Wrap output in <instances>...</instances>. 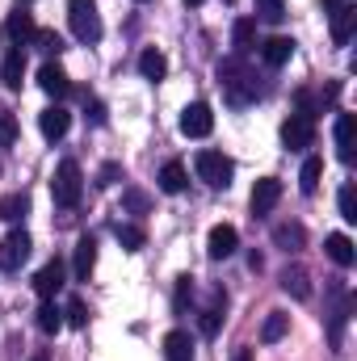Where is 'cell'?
<instances>
[{
	"mask_svg": "<svg viewBox=\"0 0 357 361\" xmlns=\"http://www.w3.org/2000/svg\"><path fill=\"white\" fill-rule=\"evenodd\" d=\"M21 76H25V47L13 42L0 63V80H4V89H21Z\"/></svg>",
	"mask_w": 357,
	"mask_h": 361,
	"instance_id": "11",
	"label": "cell"
},
{
	"mask_svg": "<svg viewBox=\"0 0 357 361\" xmlns=\"http://www.w3.org/2000/svg\"><path fill=\"white\" fill-rule=\"evenodd\" d=\"M193 169H198V177L206 180L210 189H227L231 177H236V164H231V156H223V152H198Z\"/></svg>",
	"mask_w": 357,
	"mask_h": 361,
	"instance_id": "5",
	"label": "cell"
},
{
	"mask_svg": "<svg viewBox=\"0 0 357 361\" xmlns=\"http://www.w3.org/2000/svg\"><path fill=\"white\" fill-rule=\"evenodd\" d=\"M38 85H42V92H47V97H55V101H63V97L72 92V80H68V72H63L59 63H42Z\"/></svg>",
	"mask_w": 357,
	"mask_h": 361,
	"instance_id": "12",
	"label": "cell"
},
{
	"mask_svg": "<svg viewBox=\"0 0 357 361\" xmlns=\"http://www.w3.org/2000/svg\"><path fill=\"white\" fill-rule=\"evenodd\" d=\"M210 130H214V114H210L206 101H193V105L181 109V135L185 139H206Z\"/></svg>",
	"mask_w": 357,
	"mask_h": 361,
	"instance_id": "7",
	"label": "cell"
},
{
	"mask_svg": "<svg viewBox=\"0 0 357 361\" xmlns=\"http://www.w3.org/2000/svg\"><path fill=\"white\" fill-rule=\"evenodd\" d=\"M139 4H143V0H139Z\"/></svg>",
	"mask_w": 357,
	"mask_h": 361,
	"instance_id": "46",
	"label": "cell"
},
{
	"mask_svg": "<svg viewBox=\"0 0 357 361\" xmlns=\"http://www.w3.org/2000/svg\"><path fill=\"white\" fill-rule=\"evenodd\" d=\"M353 30H357V4L345 0V4H337V13H332V38L345 47V42L353 38Z\"/></svg>",
	"mask_w": 357,
	"mask_h": 361,
	"instance_id": "14",
	"label": "cell"
},
{
	"mask_svg": "<svg viewBox=\"0 0 357 361\" xmlns=\"http://www.w3.org/2000/svg\"><path fill=\"white\" fill-rule=\"evenodd\" d=\"M236 248H240V231H236L231 223H219V227L210 231V240H206L210 261H227V257H236Z\"/></svg>",
	"mask_w": 357,
	"mask_h": 361,
	"instance_id": "9",
	"label": "cell"
},
{
	"mask_svg": "<svg viewBox=\"0 0 357 361\" xmlns=\"http://www.w3.org/2000/svg\"><path fill=\"white\" fill-rule=\"evenodd\" d=\"M164 361H193V336L185 328H173L164 336Z\"/></svg>",
	"mask_w": 357,
	"mask_h": 361,
	"instance_id": "19",
	"label": "cell"
},
{
	"mask_svg": "<svg viewBox=\"0 0 357 361\" xmlns=\"http://www.w3.org/2000/svg\"><path fill=\"white\" fill-rule=\"evenodd\" d=\"M185 164H177V160H169V164H164V169H160V189H164V193H181V189H185Z\"/></svg>",
	"mask_w": 357,
	"mask_h": 361,
	"instance_id": "28",
	"label": "cell"
},
{
	"mask_svg": "<svg viewBox=\"0 0 357 361\" xmlns=\"http://www.w3.org/2000/svg\"><path fill=\"white\" fill-rule=\"evenodd\" d=\"M63 315H68V324H72V328H85V324H89V307H85L80 298H72Z\"/></svg>",
	"mask_w": 357,
	"mask_h": 361,
	"instance_id": "37",
	"label": "cell"
},
{
	"mask_svg": "<svg viewBox=\"0 0 357 361\" xmlns=\"http://www.w3.org/2000/svg\"><path fill=\"white\" fill-rule=\"evenodd\" d=\"M231 361H253V349H240V353H236Z\"/></svg>",
	"mask_w": 357,
	"mask_h": 361,
	"instance_id": "42",
	"label": "cell"
},
{
	"mask_svg": "<svg viewBox=\"0 0 357 361\" xmlns=\"http://www.w3.org/2000/svg\"><path fill=\"white\" fill-rule=\"evenodd\" d=\"M118 177H122V164H114V160H109V164H105V169L97 173V185H114Z\"/></svg>",
	"mask_w": 357,
	"mask_h": 361,
	"instance_id": "40",
	"label": "cell"
},
{
	"mask_svg": "<svg viewBox=\"0 0 357 361\" xmlns=\"http://www.w3.org/2000/svg\"><path fill=\"white\" fill-rule=\"evenodd\" d=\"M324 252H328V257H332V261H337L341 269H349V265L357 261V252H353V240H349V235H341V231H332V235L324 240Z\"/></svg>",
	"mask_w": 357,
	"mask_h": 361,
	"instance_id": "21",
	"label": "cell"
},
{
	"mask_svg": "<svg viewBox=\"0 0 357 361\" xmlns=\"http://www.w3.org/2000/svg\"><path fill=\"white\" fill-rule=\"evenodd\" d=\"M114 235H118V244H122L126 252H139V248L147 244L143 227H135V223H118V227H114Z\"/></svg>",
	"mask_w": 357,
	"mask_h": 361,
	"instance_id": "26",
	"label": "cell"
},
{
	"mask_svg": "<svg viewBox=\"0 0 357 361\" xmlns=\"http://www.w3.org/2000/svg\"><path fill=\"white\" fill-rule=\"evenodd\" d=\"M89 118L97 122V126L105 122V105H101V101H89Z\"/></svg>",
	"mask_w": 357,
	"mask_h": 361,
	"instance_id": "41",
	"label": "cell"
},
{
	"mask_svg": "<svg viewBox=\"0 0 357 361\" xmlns=\"http://www.w3.org/2000/svg\"><path fill=\"white\" fill-rule=\"evenodd\" d=\"M219 324H223V294H219V302L202 315V332H206V336H214V332H219Z\"/></svg>",
	"mask_w": 357,
	"mask_h": 361,
	"instance_id": "35",
	"label": "cell"
},
{
	"mask_svg": "<svg viewBox=\"0 0 357 361\" xmlns=\"http://www.w3.org/2000/svg\"><path fill=\"white\" fill-rule=\"evenodd\" d=\"M30 361H47V357H42V353H38V357H30Z\"/></svg>",
	"mask_w": 357,
	"mask_h": 361,
	"instance_id": "43",
	"label": "cell"
},
{
	"mask_svg": "<svg viewBox=\"0 0 357 361\" xmlns=\"http://www.w3.org/2000/svg\"><path fill=\"white\" fill-rule=\"evenodd\" d=\"M63 277H68L63 261H59V257H51V261L38 269V277H34V294H38V298H55V294L63 290Z\"/></svg>",
	"mask_w": 357,
	"mask_h": 361,
	"instance_id": "10",
	"label": "cell"
},
{
	"mask_svg": "<svg viewBox=\"0 0 357 361\" xmlns=\"http://www.w3.org/2000/svg\"><path fill=\"white\" fill-rule=\"evenodd\" d=\"M30 42H34V47H42L47 55H59V51H63V38H59L55 30H34V38H30Z\"/></svg>",
	"mask_w": 357,
	"mask_h": 361,
	"instance_id": "32",
	"label": "cell"
},
{
	"mask_svg": "<svg viewBox=\"0 0 357 361\" xmlns=\"http://www.w3.org/2000/svg\"><path fill=\"white\" fill-rule=\"evenodd\" d=\"M286 328H290V315L273 311V315L265 319V328H261V341H265V345H273V341H282V336H286Z\"/></svg>",
	"mask_w": 357,
	"mask_h": 361,
	"instance_id": "31",
	"label": "cell"
},
{
	"mask_svg": "<svg viewBox=\"0 0 357 361\" xmlns=\"http://www.w3.org/2000/svg\"><path fill=\"white\" fill-rule=\"evenodd\" d=\"M349 315H353V298L345 294L341 281H328V311H324V324H328V345H332V349H341Z\"/></svg>",
	"mask_w": 357,
	"mask_h": 361,
	"instance_id": "2",
	"label": "cell"
},
{
	"mask_svg": "<svg viewBox=\"0 0 357 361\" xmlns=\"http://www.w3.org/2000/svg\"><path fill=\"white\" fill-rule=\"evenodd\" d=\"M59 328H63V311H59L51 298H42V307H38V332L51 336V332H59Z\"/></svg>",
	"mask_w": 357,
	"mask_h": 361,
	"instance_id": "27",
	"label": "cell"
},
{
	"mask_svg": "<svg viewBox=\"0 0 357 361\" xmlns=\"http://www.w3.org/2000/svg\"><path fill=\"white\" fill-rule=\"evenodd\" d=\"M122 202H126V210H135V214H143V210L152 206V197H147V193H139V189H126V193H122Z\"/></svg>",
	"mask_w": 357,
	"mask_h": 361,
	"instance_id": "38",
	"label": "cell"
},
{
	"mask_svg": "<svg viewBox=\"0 0 357 361\" xmlns=\"http://www.w3.org/2000/svg\"><path fill=\"white\" fill-rule=\"evenodd\" d=\"M30 248H34V240H30L21 227H17V231H8V235H4V244H0V269H8V273L21 269V265L30 261Z\"/></svg>",
	"mask_w": 357,
	"mask_h": 361,
	"instance_id": "8",
	"label": "cell"
},
{
	"mask_svg": "<svg viewBox=\"0 0 357 361\" xmlns=\"http://www.w3.org/2000/svg\"><path fill=\"white\" fill-rule=\"evenodd\" d=\"M328 4H345V0H328Z\"/></svg>",
	"mask_w": 357,
	"mask_h": 361,
	"instance_id": "45",
	"label": "cell"
},
{
	"mask_svg": "<svg viewBox=\"0 0 357 361\" xmlns=\"http://www.w3.org/2000/svg\"><path fill=\"white\" fill-rule=\"evenodd\" d=\"M30 214V197L25 193H8V197H0V219L4 223H21Z\"/></svg>",
	"mask_w": 357,
	"mask_h": 361,
	"instance_id": "25",
	"label": "cell"
},
{
	"mask_svg": "<svg viewBox=\"0 0 357 361\" xmlns=\"http://www.w3.org/2000/svg\"><path fill=\"white\" fill-rule=\"evenodd\" d=\"M337 202H341V219H345V223H357V197H353V185H345Z\"/></svg>",
	"mask_w": 357,
	"mask_h": 361,
	"instance_id": "36",
	"label": "cell"
},
{
	"mask_svg": "<svg viewBox=\"0 0 357 361\" xmlns=\"http://www.w3.org/2000/svg\"><path fill=\"white\" fill-rule=\"evenodd\" d=\"M273 244H277L282 252H298V248L307 244L303 223H277V227H273Z\"/></svg>",
	"mask_w": 357,
	"mask_h": 361,
	"instance_id": "20",
	"label": "cell"
},
{
	"mask_svg": "<svg viewBox=\"0 0 357 361\" xmlns=\"http://www.w3.org/2000/svg\"><path fill=\"white\" fill-rule=\"evenodd\" d=\"M277 197H282V180L277 177H261L257 180V189H253V214H269V210L277 206Z\"/></svg>",
	"mask_w": 357,
	"mask_h": 361,
	"instance_id": "17",
	"label": "cell"
},
{
	"mask_svg": "<svg viewBox=\"0 0 357 361\" xmlns=\"http://www.w3.org/2000/svg\"><path fill=\"white\" fill-rule=\"evenodd\" d=\"M290 55H294V38H286V34H277V38H265V42H261V59H265L269 68H286Z\"/></svg>",
	"mask_w": 357,
	"mask_h": 361,
	"instance_id": "15",
	"label": "cell"
},
{
	"mask_svg": "<svg viewBox=\"0 0 357 361\" xmlns=\"http://www.w3.org/2000/svg\"><path fill=\"white\" fill-rule=\"evenodd\" d=\"M51 197H55V206H63V210H72V206L85 197V173H80L76 160H59V169H55V177H51Z\"/></svg>",
	"mask_w": 357,
	"mask_h": 361,
	"instance_id": "3",
	"label": "cell"
},
{
	"mask_svg": "<svg viewBox=\"0 0 357 361\" xmlns=\"http://www.w3.org/2000/svg\"><path fill=\"white\" fill-rule=\"evenodd\" d=\"M13 139H17V118L0 105V147H13Z\"/></svg>",
	"mask_w": 357,
	"mask_h": 361,
	"instance_id": "33",
	"label": "cell"
},
{
	"mask_svg": "<svg viewBox=\"0 0 357 361\" xmlns=\"http://www.w3.org/2000/svg\"><path fill=\"white\" fill-rule=\"evenodd\" d=\"M253 4H257V13L265 21H282L286 17V0H253Z\"/></svg>",
	"mask_w": 357,
	"mask_h": 361,
	"instance_id": "34",
	"label": "cell"
},
{
	"mask_svg": "<svg viewBox=\"0 0 357 361\" xmlns=\"http://www.w3.org/2000/svg\"><path fill=\"white\" fill-rule=\"evenodd\" d=\"M189 298H193V277L185 273V277H177V311L189 307Z\"/></svg>",
	"mask_w": 357,
	"mask_h": 361,
	"instance_id": "39",
	"label": "cell"
},
{
	"mask_svg": "<svg viewBox=\"0 0 357 361\" xmlns=\"http://www.w3.org/2000/svg\"><path fill=\"white\" fill-rule=\"evenodd\" d=\"M320 177H324V160L311 156V160L303 164V173H298V189H303V193H315V189H320Z\"/></svg>",
	"mask_w": 357,
	"mask_h": 361,
	"instance_id": "29",
	"label": "cell"
},
{
	"mask_svg": "<svg viewBox=\"0 0 357 361\" xmlns=\"http://www.w3.org/2000/svg\"><path fill=\"white\" fill-rule=\"evenodd\" d=\"M277 281H282V290H286L290 298H298V302H303V298H311V277H307L303 265H286Z\"/></svg>",
	"mask_w": 357,
	"mask_h": 361,
	"instance_id": "16",
	"label": "cell"
},
{
	"mask_svg": "<svg viewBox=\"0 0 357 361\" xmlns=\"http://www.w3.org/2000/svg\"><path fill=\"white\" fill-rule=\"evenodd\" d=\"M282 143H286L290 152H307V147L315 143V118H311V114H290V118L282 122Z\"/></svg>",
	"mask_w": 357,
	"mask_h": 361,
	"instance_id": "6",
	"label": "cell"
},
{
	"mask_svg": "<svg viewBox=\"0 0 357 361\" xmlns=\"http://www.w3.org/2000/svg\"><path fill=\"white\" fill-rule=\"evenodd\" d=\"M68 21L80 42H101V13L97 0H68Z\"/></svg>",
	"mask_w": 357,
	"mask_h": 361,
	"instance_id": "4",
	"label": "cell"
},
{
	"mask_svg": "<svg viewBox=\"0 0 357 361\" xmlns=\"http://www.w3.org/2000/svg\"><path fill=\"white\" fill-rule=\"evenodd\" d=\"M92 265H97V240H92V235H80V240H76V261H72V269H76L80 281H89Z\"/></svg>",
	"mask_w": 357,
	"mask_h": 361,
	"instance_id": "22",
	"label": "cell"
},
{
	"mask_svg": "<svg viewBox=\"0 0 357 361\" xmlns=\"http://www.w3.org/2000/svg\"><path fill=\"white\" fill-rule=\"evenodd\" d=\"M4 30L13 34V42H17V47H25V42L34 38V30H38V25H34V17H30V13H21V8H17V13L8 17V25H4Z\"/></svg>",
	"mask_w": 357,
	"mask_h": 361,
	"instance_id": "24",
	"label": "cell"
},
{
	"mask_svg": "<svg viewBox=\"0 0 357 361\" xmlns=\"http://www.w3.org/2000/svg\"><path fill=\"white\" fill-rule=\"evenodd\" d=\"M219 85H223V97H227L231 105H248V101L261 97V85H257L253 68H248L240 55H231V59L219 63Z\"/></svg>",
	"mask_w": 357,
	"mask_h": 361,
	"instance_id": "1",
	"label": "cell"
},
{
	"mask_svg": "<svg viewBox=\"0 0 357 361\" xmlns=\"http://www.w3.org/2000/svg\"><path fill=\"white\" fill-rule=\"evenodd\" d=\"M332 135H337V156H341L345 164H353L357 160V152H353V114H337Z\"/></svg>",
	"mask_w": 357,
	"mask_h": 361,
	"instance_id": "18",
	"label": "cell"
},
{
	"mask_svg": "<svg viewBox=\"0 0 357 361\" xmlns=\"http://www.w3.org/2000/svg\"><path fill=\"white\" fill-rule=\"evenodd\" d=\"M231 38H236V55H244V51L253 47V38H257V21L240 17V21H236V30H231Z\"/></svg>",
	"mask_w": 357,
	"mask_h": 361,
	"instance_id": "30",
	"label": "cell"
},
{
	"mask_svg": "<svg viewBox=\"0 0 357 361\" xmlns=\"http://www.w3.org/2000/svg\"><path fill=\"white\" fill-rule=\"evenodd\" d=\"M185 4H202V0H185Z\"/></svg>",
	"mask_w": 357,
	"mask_h": 361,
	"instance_id": "44",
	"label": "cell"
},
{
	"mask_svg": "<svg viewBox=\"0 0 357 361\" xmlns=\"http://www.w3.org/2000/svg\"><path fill=\"white\" fill-rule=\"evenodd\" d=\"M139 72H143L147 80H164V72H169V59H164V51L147 47V51L139 55Z\"/></svg>",
	"mask_w": 357,
	"mask_h": 361,
	"instance_id": "23",
	"label": "cell"
},
{
	"mask_svg": "<svg viewBox=\"0 0 357 361\" xmlns=\"http://www.w3.org/2000/svg\"><path fill=\"white\" fill-rule=\"evenodd\" d=\"M68 126H72V114H68L63 105H51V109H42V114H38V130H42L47 139H63V135H68Z\"/></svg>",
	"mask_w": 357,
	"mask_h": 361,
	"instance_id": "13",
	"label": "cell"
}]
</instances>
